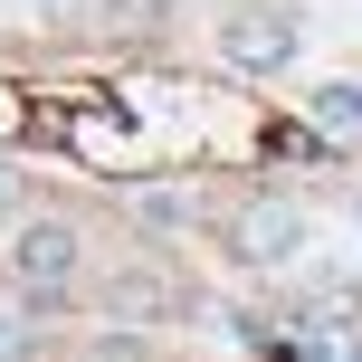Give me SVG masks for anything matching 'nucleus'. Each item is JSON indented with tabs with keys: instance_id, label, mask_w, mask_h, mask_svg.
<instances>
[{
	"instance_id": "obj_1",
	"label": "nucleus",
	"mask_w": 362,
	"mask_h": 362,
	"mask_svg": "<svg viewBox=\"0 0 362 362\" xmlns=\"http://www.w3.org/2000/svg\"><path fill=\"white\" fill-rule=\"evenodd\" d=\"M219 48H229V67L276 76V67L296 57V19H286V10H238L229 29H219Z\"/></svg>"
},
{
	"instance_id": "obj_2",
	"label": "nucleus",
	"mask_w": 362,
	"mask_h": 362,
	"mask_svg": "<svg viewBox=\"0 0 362 362\" xmlns=\"http://www.w3.org/2000/svg\"><path fill=\"white\" fill-rule=\"evenodd\" d=\"M19 276H29L38 296H57L76 276V229L67 219H29V229H19Z\"/></svg>"
},
{
	"instance_id": "obj_3",
	"label": "nucleus",
	"mask_w": 362,
	"mask_h": 362,
	"mask_svg": "<svg viewBox=\"0 0 362 362\" xmlns=\"http://www.w3.org/2000/svg\"><path fill=\"white\" fill-rule=\"evenodd\" d=\"M296 210H248L238 219V257H257V267H276V257H296Z\"/></svg>"
},
{
	"instance_id": "obj_4",
	"label": "nucleus",
	"mask_w": 362,
	"mask_h": 362,
	"mask_svg": "<svg viewBox=\"0 0 362 362\" xmlns=\"http://www.w3.org/2000/svg\"><path fill=\"white\" fill-rule=\"evenodd\" d=\"M315 124H325V134H362V86H353V76L315 86Z\"/></svg>"
},
{
	"instance_id": "obj_5",
	"label": "nucleus",
	"mask_w": 362,
	"mask_h": 362,
	"mask_svg": "<svg viewBox=\"0 0 362 362\" xmlns=\"http://www.w3.org/2000/svg\"><path fill=\"white\" fill-rule=\"evenodd\" d=\"M105 10H115V19H153L163 0H105Z\"/></svg>"
},
{
	"instance_id": "obj_6",
	"label": "nucleus",
	"mask_w": 362,
	"mask_h": 362,
	"mask_svg": "<svg viewBox=\"0 0 362 362\" xmlns=\"http://www.w3.org/2000/svg\"><path fill=\"white\" fill-rule=\"evenodd\" d=\"M0 210H19V181H10V172H0Z\"/></svg>"
},
{
	"instance_id": "obj_7",
	"label": "nucleus",
	"mask_w": 362,
	"mask_h": 362,
	"mask_svg": "<svg viewBox=\"0 0 362 362\" xmlns=\"http://www.w3.org/2000/svg\"><path fill=\"white\" fill-rule=\"evenodd\" d=\"M0 344H10V315H0Z\"/></svg>"
}]
</instances>
